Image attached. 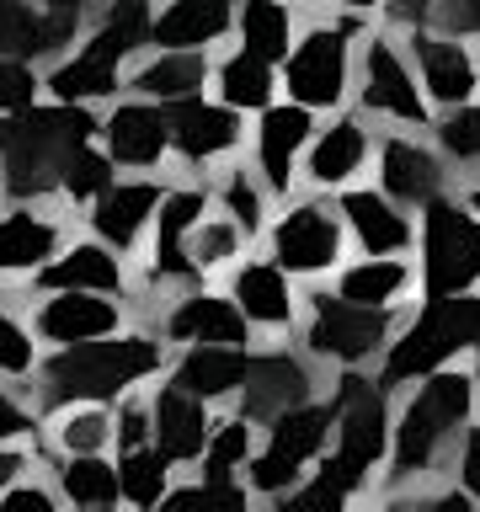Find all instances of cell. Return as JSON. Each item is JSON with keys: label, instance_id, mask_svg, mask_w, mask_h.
Here are the masks:
<instances>
[{"label": "cell", "instance_id": "cell-1", "mask_svg": "<svg viewBox=\"0 0 480 512\" xmlns=\"http://www.w3.org/2000/svg\"><path fill=\"white\" fill-rule=\"evenodd\" d=\"M475 416H480V379L470 363H448L438 374L395 390V443L374 502L416 507L432 502L443 486H454V459Z\"/></svg>", "mask_w": 480, "mask_h": 512}, {"label": "cell", "instance_id": "cell-2", "mask_svg": "<svg viewBox=\"0 0 480 512\" xmlns=\"http://www.w3.org/2000/svg\"><path fill=\"white\" fill-rule=\"evenodd\" d=\"M326 395L336 411L331 448L283 507H347L379 496L395 443V390L379 379V368H336Z\"/></svg>", "mask_w": 480, "mask_h": 512}, {"label": "cell", "instance_id": "cell-3", "mask_svg": "<svg viewBox=\"0 0 480 512\" xmlns=\"http://www.w3.org/2000/svg\"><path fill=\"white\" fill-rule=\"evenodd\" d=\"M171 368V342L155 326H134L112 331V336H91V342L75 347H48L38 374H32V395H38L43 411L75 406V400H123L139 384H155Z\"/></svg>", "mask_w": 480, "mask_h": 512}, {"label": "cell", "instance_id": "cell-4", "mask_svg": "<svg viewBox=\"0 0 480 512\" xmlns=\"http://www.w3.org/2000/svg\"><path fill=\"white\" fill-rule=\"evenodd\" d=\"M102 139V107L80 102H32L16 118H0V155H6V198L59 203L64 166L80 144ZM0 198V203H6Z\"/></svg>", "mask_w": 480, "mask_h": 512}, {"label": "cell", "instance_id": "cell-5", "mask_svg": "<svg viewBox=\"0 0 480 512\" xmlns=\"http://www.w3.org/2000/svg\"><path fill=\"white\" fill-rule=\"evenodd\" d=\"M480 347V288L470 294H422L400 315L395 342L379 358V379L390 390L438 374L448 363H470V352Z\"/></svg>", "mask_w": 480, "mask_h": 512}, {"label": "cell", "instance_id": "cell-6", "mask_svg": "<svg viewBox=\"0 0 480 512\" xmlns=\"http://www.w3.org/2000/svg\"><path fill=\"white\" fill-rule=\"evenodd\" d=\"M374 27V16L358 11H310V22L288 48L283 70V96L304 102L310 112H336L352 107V86H358V43Z\"/></svg>", "mask_w": 480, "mask_h": 512}, {"label": "cell", "instance_id": "cell-7", "mask_svg": "<svg viewBox=\"0 0 480 512\" xmlns=\"http://www.w3.org/2000/svg\"><path fill=\"white\" fill-rule=\"evenodd\" d=\"M352 107L368 112L379 128H432L438 107L422 86V70L411 59L406 32L390 22H374L358 43V86H352Z\"/></svg>", "mask_w": 480, "mask_h": 512}, {"label": "cell", "instance_id": "cell-8", "mask_svg": "<svg viewBox=\"0 0 480 512\" xmlns=\"http://www.w3.org/2000/svg\"><path fill=\"white\" fill-rule=\"evenodd\" d=\"M214 208V187L198 171H176L166 182V198H160L150 246L139 256V288H134V315L144 304L176 294V288L203 283L198 267H192V230L203 224V214Z\"/></svg>", "mask_w": 480, "mask_h": 512}, {"label": "cell", "instance_id": "cell-9", "mask_svg": "<svg viewBox=\"0 0 480 512\" xmlns=\"http://www.w3.org/2000/svg\"><path fill=\"white\" fill-rule=\"evenodd\" d=\"M331 432H336L331 395H315L304 406H288L272 422H262V443H256V454L246 464V486L256 491V502L283 507L304 486V475L320 464V454L331 448Z\"/></svg>", "mask_w": 480, "mask_h": 512}, {"label": "cell", "instance_id": "cell-10", "mask_svg": "<svg viewBox=\"0 0 480 512\" xmlns=\"http://www.w3.org/2000/svg\"><path fill=\"white\" fill-rule=\"evenodd\" d=\"M406 310H374V304H352L331 283H315L304 294V320L294 342L310 352L315 363L336 368H379L384 347L395 342V326Z\"/></svg>", "mask_w": 480, "mask_h": 512}, {"label": "cell", "instance_id": "cell-11", "mask_svg": "<svg viewBox=\"0 0 480 512\" xmlns=\"http://www.w3.org/2000/svg\"><path fill=\"white\" fill-rule=\"evenodd\" d=\"M262 251L272 262H283L304 288L331 283V272L352 256L336 192H320V187L288 192L278 203V214H272V224H267V235H262Z\"/></svg>", "mask_w": 480, "mask_h": 512}, {"label": "cell", "instance_id": "cell-12", "mask_svg": "<svg viewBox=\"0 0 480 512\" xmlns=\"http://www.w3.org/2000/svg\"><path fill=\"white\" fill-rule=\"evenodd\" d=\"M416 272L422 294H470L480 288V208L464 192H443L416 208Z\"/></svg>", "mask_w": 480, "mask_h": 512}, {"label": "cell", "instance_id": "cell-13", "mask_svg": "<svg viewBox=\"0 0 480 512\" xmlns=\"http://www.w3.org/2000/svg\"><path fill=\"white\" fill-rule=\"evenodd\" d=\"M75 230H80V214L70 203L6 198L0 203V283L6 288H32L38 272L70 246Z\"/></svg>", "mask_w": 480, "mask_h": 512}, {"label": "cell", "instance_id": "cell-14", "mask_svg": "<svg viewBox=\"0 0 480 512\" xmlns=\"http://www.w3.org/2000/svg\"><path fill=\"white\" fill-rule=\"evenodd\" d=\"M171 160L176 171H198V176H214L219 166L246 155V139H251V118L235 112L230 102H219L214 91H198V96H182L171 102Z\"/></svg>", "mask_w": 480, "mask_h": 512}, {"label": "cell", "instance_id": "cell-15", "mask_svg": "<svg viewBox=\"0 0 480 512\" xmlns=\"http://www.w3.org/2000/svg\"><path fill=\"white\" fill-rule=\"evenodd\" d=\"M27 304V320L38 331L43 352L48 347H75L91 336H112L134 326V299L123 294H96V288H16Z\"/></svg>", "mask_w": 480, "mask_h": 512}, {"label": "cell", "instance_id": "cell-16", "mask_svg": "<svg viewBox=\"0 0 480 512\" xmlns=\"http://www.w3.org/2000/svg\"><path fill=\"white\" fill-rule=\"evenodd\" d=\"M144 326H155L171 347L187 342H230V347H256L262 336L251 331V320L240 315V304L224 294V283H192L176 294L155 299L139 310Z\"/></svg>", "mask_w": 480, "mask_h": 512}, {"label": "cell", "instance_id": "cell-17", "mask_svg": "<svg viewBox=\"0 0 480 512\" xmlns=\"http://www.w3.org/2000/svg\"><path fill=\"white\" fill-rule=\"evenodd\" d=\"M219 283H224V294L240 304V315L251 320V331L262 336V342H283V336L299 331L304 294H310V288H304L283 262H272L262 246H251Z\"/></svg>", "mask_w": 480, "mask_h": 512}, {"label": "cell", "instance_id": "cell-18", "mask_svg": "<svg viewBox=\"0 0 480 512\" xmlns=\"http://www.w3.org/2000/svg\"><path fill=\"white\" fill-rule=\"evenodd\" d=\"M326 384H331V368L315 363L294 336H283V342H256L251 379H246V390H240L235 406L246 411L251 422H272L278 411L326 395Z\"/></svg>", "mask_w": 480, "mask_h": 512}, {"label": "cell", "instance_id": "cell-19", "mask_svg": "<svg viewBox=\"0 0 480 512\" xmlns=\"http://www.w3.org/2000/svg\"><path fill=\"white\" fill-rule=\"evenodd\" d=\"M320 128V112H310L304 102H288L278 96L272 107H262L251 118V139H246V160L256 166V176L272 187V198H288V192L304 187V155H310V139Z\"/></svg>", "mask_w": 480, "mask_h": 512}, {"label": "cell", "instance_id": "cell-20", "mask_svg": "<svg viewBox=\"0 0 480 512\" xmlns=\"http://www.w3.org/2000/svg\"><path fill=\"white\" fill-rule=\"evenodd\" d=\"M374 182L406 208H427L443 192H459V176L427 128H379Z\"/></svg>", "mask_w": 480, "mask_h": 512}, {"label": "cell", "instance_id": "cell-21", "mask_svg": "<svg viewBox=\"0 0 480 512\" xmlns=\"http://www.w3.org/2000/svg\"><path fill=\"white\" fill-rule=\"evenodd\" d=\"M166 182H171V171H123L91 208H80V230L102 235L107 246H118L123 256L139 262L144 246H150V230H155L160 198H166Z\"/></svg>", "mask_w": 480, "mask_h": 512}, {"label": "cell", "instance_id": "cell-22", "mask_svg": "<svg viewBox=\"0 0 480 512\" xmlns=\"http://www.w3.org/2000/svg\"><path fill=\"white\" fill-rule=\"evenodd\" d=\"M374 150H379V123L358 107H336L320 118L310 155H304V187L342 192L363 176H374Z\"/></svg>", "mask_w": 480, "mask_h": 512}, {"label": "cell", "instance_id": "cell-23", "mask_svg": "<svg viewBox=\"0 0 480 512\" xmlns=\"http://www.w3.org/2000/svg\"><path fill=\"white\" fill-rule=\"evenodd\" d=\"M102 150L118 160V171H166L171 160V112L166 102L123 91L102 107Z\"/></svg>", "mask_w": 480, "mask_h": 512}, {"label": "cell", "instance_id": "cell-24", "mask_svg": "<svg viewBox=\"0 0 480 512\" xmlns=\"http://www.w3.org/2000/svg\"><path fill=\"white\" fill-rule=\"evenodd\" d=\"M336 208H342L352 251H368V256H411L416 251V208L390 198L374 176L336 192Z\"/></svg>", "mask_w": 480, "mask_h": 512}, {"label": "cell", "instance_id": "cell-25", "mask_svg": "<svg viewBox=\"0 0 480 512\" xmlns=\"http://www.w3.org/2000/svg\"><path fill=\"white\" fill-rule=\"evenodd\" d=\"M411 59L422 70V86L432 96V107H464L480 96V43L475 38H454L438 27H406Z\"/></svg>", "mask_w": 480, "mask_h": 512}, {"label": "cell", "instance_id": "cell-26", "mask_svg": "<svg viewBox=\"0 0 480 512\" xmlns=\"http://www.w3.org/2000/svg\"><path fill=\"white\" fill-rule=\"evenodd\" d=\"M32 288H96V294H123V299H134L139 262H134V256H123L118 246H107L102 235L75 230L70 246H64L54 262L38 272V283H32Z\"/></svg>", "mask_w": 480, "mask_h": 512}, {"label": "cell", "instance_id": "cell-27", "mask_svg": "<svg viewBox=\"0 0 480 512\" xmlns=\"http://www.w3.org/2000/svg\"><path fill=\"white\" fill-rule=\"evenodd\" d=\"M86 16L75 11H54L43 0H0V54L11 59H32V64H54L59 54L86 38Z\"/></svg>", "mask_w": 480, "mask_h": 512}, {"label": "cell", "instance_id": "cell-28", "mask_svg": "<svg viewBox=\"0 0 480 512\" xmlns=\"http://www.w3.org/2000/svg\"><path fill=\"white\" fill-rule=\"evenodd\" d=\"M251 358H256V347L187 342V347H171L166 379L192 390V395H203L208 406H235L240 390H246V379H251Z\"/></svg>", "mask_w": 480, "mask_h": 512}, {"label": "cell", "instance_id": "cell-29", "mask_svg": "<svg viewBox=\"0 0 480 512\" xmlns=\"http://www.w3.org/2000/svg\"><path fill=\"white\" fill-rule=\"evenodd\" d=\"M150 395H155V448H160V454H171L182 470H198L203 448H208V438H214L219 406H208L203 395L171 384L166 374L150 384Z\"/></svg>", "mask_w": 480, "mask_h": 512}, {"label": "cell", "instance_id": "cell-30", "mask_svg": "<svg viewBox=\"0 0 480 512\" xmlns=\"http://www.w3.org/2000/svg\"><path fill=\"white\" fill-rule=\"evenodd\" d=\"M331 288L352 304H374V310H411L422 299V272L416 256H368L352 251L342 267L331 272Z\"/></svg>", "mask_w": 480, "mask_h": 512}, {"label": "cell", "instance_id": "cell-31", "mask_svg": "<svg viewBox=\"0 0 480 512\" xmlns=\"http://www.w3.org/2000/svg\"><path fill=\"white\" fill-rule=\"evenodd\" d=\"M235 38V0H160L150 16L155 48H203L219 54Z\"/></svg>", "mask_w": 480, "mask_h": 512}, {"label": "cell", "instance_id": "cell-32", "mask_svg": "<svg viewBox=\"0 0 480 512\" xmlns=\"http://www.w3.org/2000/svg\"><path fill=\"white\" fill-rule=\"evenodd\" d=\"M214 80V54L203 48H144V54L128 64V91L134 96H150V102H182V96H198L208 91Z\"/></svg>", "mask_w": 480, "mask_h": 512}, {"label": "cell", "instance_id": "cell-33", "mask_svg": "<svg viewBox=\"0 0 480 512\" xmlns=\"http://www.w3.org/2000/svg\"><path fill=\"white\" fill-rule=\"evenodd\" d=\"M208 91H214L219 102H230L235 112L256 118L262 107H272L283 96V70L272 59L251 54V48L224 43L219 54H214V80H208Z\"/></svg>", "mask_w": 480, "mask_h": 512}, {"label": "cell", "instance_id": "cell-34", "mask_svg": "<svg viewBox=\"0 0 480 512\" xmlns=\"http://www.w3.org/2000/svg\"><path fill=\"white\" fill-rule=\"evenodd\" d=\"M38 464L54 475V486L64 496V507L80 512H107L123 502V480H118V454H43Z\"/></svg>", "mask_w": 480, "mask_h": 512}, {"label": "cell", "instance_id": "cell-35", "mask_svg": "<svg viewBox=\"0 0 480 512\" xmlns=\"http://www.w3.org/2000/svg\"><path fill=\"white\" fill-rule=\"evenodd\" d=\"M304 22H310V6H304V0H235V38L230 43L283 64L294 38L304 32Z\"/></svg>", "mask_w": 480, "mask_h": 512}, {"label": "cell", "instance_id": "cell-36", "mask_svg": "<svg viewBox=\"0 0 480 512\" xmlns=\"http://www.w3.org/2000/svg\"><path fill=\"white\" fill-rule=\"evenodd\" d=\"M208 187H214V208H224V214L262 246L267 224H272V214H278V198H272V187L256 176L251 160L240 155V160H230V166H219L214 176H208Z\"/></svg>", "mask_w": 480, "mask_h": 512}, {"label": "cell", "instance_id": "cell-37", "mask_svg": "<svg viewBox=\"0 0 480 512\" xmlns=\"http://www.w3.org/2000/svg\"><path fill=\"white\" fill-rule=\"evenodd\" d=\"M118 427H112V406L102 400H75V406L48 411V427L38 448L43 454H112Z\"/></svg>", "mask_w": 480, "mask_h": 512}, {"label": "cell", "instance_id": "cell-38", "mask_svg": "<svg viewBox=\"0 0 480 512\" xmlns=\"http://www.w3.org/2000/svg\"><path fill=\"white\" fill-rule=\"evenodd\" d=\"M262 443V422H251L240 406H219V422H214V438H208L203 459H198V475H219V480H246V464Z\"/></svg>", "mask_w": 480, "mask_h": 512}, {"label": "cell", "instance_id": "cell-39", "mask_svg": "<svg viewBox=\"0 0 480 512\" xmlns=\"http://www.w3.org/2000/svg\"><path fill=\"white\" fill-rule=\"evenodd\" d=\"M176 475H182V464L171 454H160L155 443L144 448H118V480H123V507H166V496L176 486Z\"/></svg>", "mask_w": 480, "mask_h": 512}, {"label": "cell", "instance_id": "cell-40", "mask_svg": "<svg viewBox=\"0 0 480 512\" xmlns=\"http://www.w3.org/2000/svg\"><path fill=\"white\" fill-rule=\"evenodd\" d=\"M251 246H256V240L240 230V224L224 214V208H208L203 224L192 230V267H198V278H203V283H219L224 272H230Z\"/></svg>", "mask_w": 480, "mask_h": 512}, {"label": "cell", "instance_id": "cell-41", "mask_svg": "<svg viewBox=\"0 0 480 512\" xmlns=\"http://www.w3.org/2000/svg\"><path fill=\"white\" fill-rule=\"evenodd\" d=\"M43 363V342L27 320V304L16 288L0 294V379H32Z\"/></svg>", "mask_w": 480, "mask_h": 512}, {"label": "cell", "instance_id": "cell-42", "mask_svg": "<svg viewBox=\"0 0 480 512\" xmlns=\"http://www.w3.org/2000/svg\"><path fill=\"white\" fill-rule=\"evenodd\" d=\"M427 134L438 139V150L448 155V166H454L459 187L470 182V176H480V96H475V102H464V107L438 112Z\"/></svg>", "mask_w": 480, "mask_h": 512}, {"label": "cell", "instance_id": "cell-43", "mask_svg": "<svg viewBox=\"0 0 480 512\" xmlns=\"http://www.w3.org/2000/svg\"><path fill=\"white\" fill-rule=\"evenodd\" d=\"M118 160H112L107 150H102V139H91V144H80V150L70 155V166H64V182H59V203H70L75 214L80 208H91L102 192L118 182Z\"/></svg>", "mask_w": 480, "mask_h": 512}, {"label": "cell", "instance_id": "cell-44", "mask_svg": "<svg viewBox=\"0 0 480 512\" xmlns=\"http://www.w3.org/2000/svg\"><path fill=\"white\" fill-rule=\"evenodd\" d=\"M112 427H118L112 454H118V448L155 443V395H150V384H139V390H128L123 400H112Z\"/></svg>", "mask_w": 480, "mask_h": 512}, {"label": "cell", "instance_id": "cell-45", "mask_svg": "<svg viewBox=\"0 0 480 512\" xmlns=\"http://www.w3.org/2000/svg\"><path fill=\"white\" fill-rule=\"evenodd\" d=\"M43 64L32 59H11L0 54V118H16V112H27L32 102H43Z\"/></svg>", "mask_w": 480, "mask_h": 512}, {"label": "cell", "instance_id": "cell-46", "mask_svg": "<svg viewBox=\"0 0 480 512\" xmlns=\"http://www.w3.org/2000/svg\"><path fill=\"white\" fill-rule=\"evenodd\" d=\"M64 507V496L54 486V475L43 470V464H32L22 480H11L6 491H0V512H54Z\"/></svg>", "mask_w": 480, "mask_h": 512}, {"label": "cell", "instance_id": "cell-47", "mask_svg": "<svg viewBox=\"0 0 480 512\" xmlns=\"http://www.w3.org/2000/svg\"><path fill=\"white\" fill-rule=\"evenodd\" d=\"M422 27H438V32H454V38L480 43V0H438Z\"/></svg>", "mask_w": 480, "mask_h": 512}, {"label": "cell", "instance_id": "cell-48", "mask_svg": "<svg viewBox=\"0 0 480 512\" xmlns=\"http://www.w3.org/2000/svg\"><path fill=\"white\" fill-rule=\"evenodd\" d=\"M454 486L470 496V502L480 507V416L470 422V432H464L459 443V459H454Z\"/></svg>", "mask_w": 480, "mask_h": 512}, {"label": "cell", "instance_id": "cell-49", "mask_svg": "<svg viewBox=\"0 0 480 512\" xmlns=\"http://www.w3.org/2000/svg\"><path fill=\"white\" fill-rule=\"evenodd\" d=\"M38 464V443H0V491Z\"/></svg>", "mask_w": 480, "mask_h": 512}, {"label": "cell", "instance_id": "cell-50", "mask_svg": "<svg viewBox=\"0 0 480 512\" xmlns=\"http://www.w3.org/2000/svg\"><path fill=\"white\" fill-rule=\"evenodd\" d=\"M432 6H438V0H384V16L379 22H390V27H422L427 16H432Z\"/></svg>", "mask_w": 480, "mask_h": 512}, {"label": "cell", "instance_id": "cell-51", "mask_svg": "<svg viewBox=\"0 0 480 512\" xmlns=\"http://www.w3.org/2000/svg\"><path fill=\"white\" fill-rule=\"evenodd\" d=\"M43 6H54V11H75V16H86V22H96L112 0H43Z\"/></svg>", "mask_w": 480, "mask_h": 512}, {"label": "cell", "instance_id": "cell-52", "mask_svg": "<svg viewBox=\"0 0 480 512\" xmlns=\"http://www.w3.org/2000/svg\"><path fill=\"white\" fill-rule=\"evenodd\" d=\"M112 6H128V11H155L160 0H112Z\"/></svg>", "mask_w": 480, "mask_h": 512}, {"label": "cell", "instance_id": "cell-53", "mask_svg": "<svg viewBox=\"0 0 480 512\" xmlns=\"http://www.w3.org/2000/svg\"><path fill=\"white\" fill-rule=\"evenodd\" d=\"M459 192H464V198H470V203H475V208H480V176H470V182H464V187H459Z\"/></svg>", "mask_w": 480, "mask_h": 512}, {"label": "cell", "instance_id": "cell-54", "mask_svg": "<svg viewBox=\"0 0 480 512\" xmlns=\"http://www.w3.org/2000/svg\"><path fill=\"white\" fill-rule=\"evenodd\" d=\"M304 6H310V11H331L336 0H304Z\"/></svg>", "mask_w": 480, "mask_h": 512}, {"label": "cell", "instance_id": "cell-55", "mask_svg": "<svg viewBox=\"0 0 480 512\" xmlns=\"http://www.w3.org/2000/svg\"><path fill=\"white\" fill-rule=\"evenodd\" d=\"M0 198H6V155H0Z\"/></svg>", "mask_w": 480, "mask_h": 512}, {"label": "cell", "instance_id": "cell-56", "mask_svg": "<svg viewBox=\"0 0 480 512\" xmlns=\"http://www.w3.org/2000/svg\"><path fill=\"white\" fill-rule=\"evenodd\" d=\"M470 368H475V379H480V347L470 352Z\"/></svg>", "mask_w": 480, "mask_h": 512}, {"label": "cell", "instance_id": "cell-57", "mask_svg": "<svg viewBox=\"0 0 480 512\" xmlns=\"http://www.w3.org/2000/svg\"><path fill=\"white\" fill-rule=\"evenodd\" d=\"M0 294H6V283H0Z\"/></svg>", "mask_w": 480, "mask_h": 512}]
</instances>
